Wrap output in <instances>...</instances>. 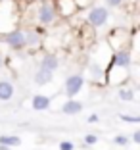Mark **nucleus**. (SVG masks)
I'll list each match as a JSON object with an SVG mask.
<instances>
[{
  "instance_id": "2",
  "label": "nucleus",
  "mask_w": 140,
  "mask_h": 150,
  "mask_svg": "<svg viewBox=\"0 0 140 150\" xmlns=\"http://www.w3.org/2000/svg\"><path fill=\"white\" fill-rule=\"evenodd\" d=\"M56 19V6L52 2H42L39 6V21L42 25H50Z\"/></svg>"
},
{
  "instance_id": "12",
  "label": "nucleus",
  "mask_w": 140,
  "mask_h": 150,
  "mask_svg": "<svg viewBox=\"0 0 140 150\" xmlns=\"http://www.w3.org/2000/svg\"><path fill=\"white\" fill-rule=\"evenodd\" d=\"M0 144H4V146H19V144H21V141H19L18 137L2 135V137H0Z\"/></svg>"
},
{
  "instance_id": "16",
  "label": "nucleus",
  "mask_w": 140,
  "mask_h": 150,
  "mask_svg": "<svg viewBox=\"0 0 140 150\" xmlns=\"http://www.w3.org/2000/svg\"><path fill=\"white\" fill-rule=\"evenodd\" d=\"M129 141H131V139H129L127 135H117V137H115V142H117V144H121V146H127Z\"/></svg>"
},
{
  "instance_id": "11",
  "label": "nucleus",
  "mask_w": 140,
  "mask_h": 150,
  "mask_svg": "<svg viewBox=\"0 0 140 150\" xmlns=\"http://www.w3.org/2000/svg\"><path fill=\"white\" fill-rule=\"evenodd\" d=\"M50 81H52V71L40 67V69L35 73V83L37 85H48Z\"/></svg>"
},
{
  "instance_id": "8",
  "label": "nucleus",
  "mask_w": 140,
  "mask_h": 150,
  "mask_svg": "<svg viewBox=\"0 0 140 150\" xmlns=\"http://www.w3.org/2000/svg\"><path fill=\"white\" fill-rule=\"evenodd\" d=\"M58 66H60V60L56 58V54H44L42 56L40 67H44V69H48V71H54V69H58Z\"/></svg>"
},
{
  "instance_id": "5",
  "label": "nucleus",
  "mask_w": 140,
  "mask_h": 150,
  "mask_svg": "<svg viewBox=\"0 0 140 150\" xmlns=\"http://www.w3.org/2000/svg\"><path fill=\"white\" fill-rule=\"evenodd\" d=\"M111 64L117 67H125V69H129V66H131V52L125 48L117 50V52L113 54V60H111Z\"/></svg>"
},
{
  "instance_id": "18",
  "label": "nucleus",
  "mask_w": 140,
  "mask_h": 150,
  "mask_svg": "<svg viewBox=\"0 0 140 150\" xmlns=\"http://www.w3.org/2000/svg\"><path fill=\"white\" fill-rule=\"evenodd\" d=\"M96 142H98V137H96V135H87V137H84V144L90 146V144H96Z\"/></svg>"
},
{
  "instance_id": "14",
  "label": "nucleus",
  "mask_w": 140,
  "mask_h": 150,
  "mask_svg": "<svg viewBox=\"0 0 140 150\" xmlns=\"http://www.w3.org/2000/svg\"><path fill=\"white\" fill-rule=\"evenodd\" d=\"M39 35H37V33H33V31H31V33H25V46H27V44H31V46H33V44H39Z\"/></svg>"
},
{
  "instance_id": "6",
  "label": "nucleus",
  "mask_w": 140,
  "mask_h": 150,
  "mask_svg": "<svg viewBox=\"0 0 140 150\" xmlns=\"http://www.w3.org/2000/svg\"><path fill=\"white\" fill-rule=\"evenodd\" d=\"M56 6L60 8V13L63 16V18H69V16H73L75 12H77V2L75 0H58Z\"/></svg>"
},
{
  "instance_id": "17",
  "label": "nucleus",
  "mask_w": 140,
  "mask_h": 150,
  "mask_svg": "<svg viewBox=\"0 0 140 150\" xmlns=\"http://www.w3.org/2000/svg\"><path fill=\"white\" fill-rule=\"evenodd\" d=\"M73 148H75V144L69 142V141H61L60 142V150H73Z\"/></svg>"
},
{
  "instance_id": "9",
  "label": "nucleus",
  "mask_w": 140,
  "mask_h": 150,
  "mask_svg": "<svg viewBox=\"0 0 140 150\" xmlns=\"http://www.w3.org/2000/svg\"><path fill=\"white\" fill-rule=\"evenodd\" d=\"M83 110V104L77 100H67L63 106H61V112L65 115H75V114H79V112Z\"/></svg>"
},
{
  "instance_id": "20",
  "label": "nucleus",
  "mask_w": 140,
  "mask_h": 150,
  "mask_svg": "<svg viewBox=\"0 0 140 150\" xmlns=\"http://www.w3.org/2000/svg\"><path fill=\"white\" fill-rule=\"evenodd\" d=\"M132 141H134L136 144H140V131H134V133H132Z\"/></svg>"
},
{
  "instance_id": "23",
  "label": "nucleus",
  "mask_w": 140,
  "mask_h": 150,
  "mask_svg": "<svg viewBox=\"0 0 140 150\" xmlns=\"http://www.w3.org/2000/svg\"><path fill=\"white\" fill-rule=\"evenodd\" d=\"M0 2H4V0H0Z\"/></svg>"
},
{
  "instance_id": "24",
  "label": "nucleus",
  "mask_w": 140,
  "mask_h": 150,
  "mask_svg": "<svg viewBox=\"0 0 140 150\" xmlns=\"http://www.w3.org/2000/svg\"><path fill=\"white\" fill-rule=\"evenodd\" d=\"M0 40H2V37H0Z\"/></svg>"
},
{
  "instance_id": "7",
  "label": "nucleus",
  "mask_w": 140,
  "mask_h": 150,
  "mask_svg": "<svg viewBox=\"0 0 140 150\" xmlns=\"http://www.w3.org/2000/svg\"><path fill=\"white\" fill-rule=\"evenodd\" d=\"M31 106H33V110H37V112L48 110L50 108V98L44 96V94H35L33 100H31Z\"/></svg>"
},
{
  "instance_id": "13",
  "label": "nucleus",
  "mask_w": 140,
  "mask_h": 150,
  "mask_svg": "<svg viewBox=\"0 0 140 150\" xmlns=\"http://www.w3.org/2000/svg\"><path fill=\"white\" fill-rule=\"evenodd\" d=\"M119 98L125 102H131V100H134V93L131 88H119Z\"/></svg>"
},
{
  "instance_id": "19",
  "label": "nucleus",
  "mask_w": 140,
  "mask_h": 150,
  "mask_svg": "<svg viewBox=\"0 0 140 150\" xmlns=\"http://www.w3.org/2000/svg\"><path fill=\"white\" fill-rule=\"evenodd\" d=\"M108 2V6H111V8H117V6H121L123 0H106Z\"/></svg>"
},
{
  "instance_id": "10",
  "label": "nucleus",
  "mask_w": 140,
  "mask_h": 150,
  "mask_svg": "<svg viewBox=\"0 0 140 150\" xmlns=\"http://www.w3.org/2000/svg\"><path fill=\"white\" fill-rule=\"evenodd\" d=\"M13 96V85L10 81H0V100L6 102Z\"/></svg>"
},
{
  "instance_id": "15",
  "label": "nucleus",
  "mask_w": 140,
  "mask_h": 150,
  "mask_svg": "<svg viewBox=\"0 0 140 150\" xmlns=\"http://www.w3.org/2000/svg\"><path fill=\"white\" fill-rule=\"evenodd\" d=\"M119 119H121V121H129V123H140L138 115H134V117H132V115H119Z\"/></svg>"
},
{
  "instance_id": "21",
  "label": "nucleus",
  "mask_w": 140,
  "mask_h": 150,
  "mask_svg": "<svg viewBox=\"0 0 140 150\" xmlns=\"http://www.w3.org/2000/svg\"><path fill=\"white\" fill-rule=\"evenodd\" d=\"M96 121H98V115L96 114H92L90 117H88V123H96Z\"/></svg>"
},
{
  "instance_id": "3",
  "label": "nucleus",
  "mask_w": 140,
  "mask_h": 150,
  "mask_svg": "<svg viewBox=\"0 0 140 150\" xmlns=\"http://www.w3.org/2000/svg\"><path fill=\"white\" fill-rule=\"evenodd\" d=\"M6 44H8L10 48L13 50H21L23 46H25V33L19 31V29H13L12 33H8V35L4 37Z\"/></svg>"
},
{
  "instance_id": "1",
  "label": "nucleus",
  "mask_w": 140,
  "mask_h": 150,
  "mask_svg": "<svg viewBox=\"0 0 140 150\" xmlns=\"http://www.w3.org/2000/svg\"><path fill=\"white\" fill-rule=\"evenodd\" d=\"M108 18H110L108 8H102V6H96L88 12V23L92 27H102L104 23H108Z\"/></svg>"
},
{
  "instance_id": "22",
  "label": "nucleus",
  "mask_w": 140,
  "mask_h": 150,
  "mask_svg": "<svg viewBox=\"0 0 140 150\" xmlns=\"http://www.w3.org/2000/svg\"><path fill=\"white\" fill-rule=\"evenodd\" d=\"M2 64H4V56H2V52H0V67H2Z\"/></svg>"
},
{
  "instance_id": "4",
  "label": "nucleus",
  "mask_w": 140,
  "mask_h": 150,
  "mask_svg": "<svg viewBox=\"0 0 140 150\" xmlns=\"http://www.w3.org/2000/svg\"><path fill=\"white\" fill-rule=\"evenodd\" d=\"M84 85V79L81 77V75H71V77H67L65 79V94L69 98H73L75 94H79V91L83 88Z\"/></svg>"
}]
</instances>
